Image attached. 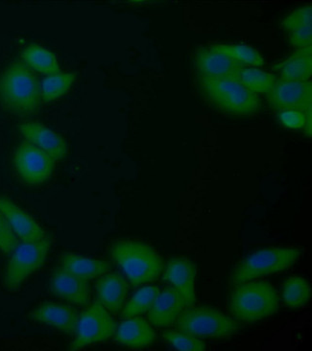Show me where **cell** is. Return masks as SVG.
Here are the masks:
<instances>
[{"label":"cell","instance_id":"obj_1","mask_svg":"<svg viewBox=\"0 0 312 351\" xmlns=\"http://www.w3.org/2000/svg\"><path fill=\"white\" fill-rule=\"evenodd\" d=\"M42 90L37 77L24 62H14L0 74V104L19 117L37 112Z\"/></svg>","mask_w":312,"mask_h":351},{"label":"cell","instance_id":"obj_2","mask_svg":"<svg viewBox=\"0 0 312 351\" xmlns=\"http://www.w3.org/2000/svg\"><path fill=\"white\" fill-rule=\"evenodd\" d=\"M110 254L136 287L157 280L162 274V257L152 247L143 242L124 240L115 243Z\"/></svg>","mask_w":312,"mask_h":351},{"label":"cell","instance_id":"obj_3","mask_svg":"<svg viewBox=\"0 0 312 351\" xmlns=\"http://www.w3.org/2000/svg\"><path fill=\"white\" fill-rule=\"evenodd\" d=\"M278 297L270 283H241L232 292L230 310L237 321L254 323L278 311Z\"/></svg>","mask_w":312,"mask_h":351},{"label":"cell","instance_id":"obj_4","mask_svg":"<svg viewBox=\"0 0 312 351\" xmlns=\"http://www.w3.org/2000/svg\"><path fill=\"white\" fill-rule=\"evenodd\" d=\"M202 95L216 110L230 115H252L261 110L263 103L252 93L232 79L199 81Z\"/></svg>","mask_w":312,"mask_h":351},{"label":"cell","instance_id":"obj_5","mask_svg":"<svg viewBox=\"0 0 312 351\" xmlns=\"http://www.w3.org/2000/svg\"><path fill=\"white\" fill-rule=\"evenodd\" d=\"M301 254L302 251L296 247H270L254 252L232 271V282L239 285L287 270L296 263Z\"/></svg>","mask_w":312,"mask_h":351},{"label":"cell","instance_id":"obj_6","mask_svg":"<svg viewBox=\"0 0 312 351\" xmlns=\"http://www.w3.org/2000/svg\"><path fill=\"white\" fill-rule=\"evenodd\" d=\"M176 321L180 331L199 338L228 339L239 329L235 319L211 307L184 308Z\"/></svg>","mask_w":312,"mask_h":351},{"label":"cell","instance_id":"obj_7","mask_svg":"<svg viewBox=\"0 0 312 351\" xmlns=\"http://www.w3.org/2000/svg\"><path fill=\"white\" fill-rule=\"evenodd\" d=\"M51 244V238L47 235L38 241L19 244L13 252L7 266L4 276L5 286L9 290L19 288L29 276L43 266Z\"/></svg>","mask_w":312,"mask_h":351},{"label":"cell","instance_id":"obj_8","mask_svg":"<svg viewBox=\"0 0 312 351\" xmlns=\"http://www.w3.org/2000/svg\"><path fill=\"white\" fill-rule=\"evenodd\" d=\"M117 326L107 309L96 302L79 317L76 338L71 350H80L91 343L104 342L115 335Z\"/></svg>","mask_w":312,"mask_h":351},{"label":"cell","instance_id":"obj_9","mask_svg":"<svg viewBox=\"0 0 312 351\" xmlns=\"http://www.w3.org/2000/svg\"><path fill=\"white\" fill-rule=\"evenodd\" d=\"M14 163L19 177L28 184H43L55 167V160L48 154L28 141L16 149Z\"/></svg>","mask_w":312,"mask_h":351},{"label":"cell","instance_id":"obj_10","mask_svg":"<svg viewBox=\"0 0 312 351\" xmlns=\"http://www.w3.org/2000/svg\"><path fill=\"white\" fill-rule=\"evenodd\" d=\"M194 66L199 81L220 79L235 80V76L243 69L244 64L211 45L197 50Z\"/></svg>","mask_w":312,"mask_h":351},{"label":"cell","instance_id":"obj_11","mask_svg":"<svg viewBox=\"0 0 312 351\" xmlns=\"http://www.w3.org/2000/svg\"><path fill=\"white\" fill-rule=\"evenodd\" d=\"M266 99L274 110H294L307 112L311 109L312 85L311 81L276 82L272 90L266 93Z\"/></svg>","mask_w":312,"mask_h":351},{"label":"cell","instance_id":"obj_12","mask_svg":"<svg viewBox=\"0 0 312 351\" xmlns=\"http://www.w3.org/2000/svg\"><path fill=\"white\" fill-rule=\"evenodd\" d=\"M184 295L174 287H168L160 293L153 306L149 310L150 323L158 328H167L176 322L178 317L187 308Z\"/></svg>","mask_w":312,"mask_h":351},{"label":"cell","instance_id":"obj_13","mask_svg":"<svg viewBox=\"0 0 312 351\" xmlns=\"http://www.w3.org/2000/svg\"><path fill=\"white\" fill-rule=\"evenodd\" d=\"M195 265L182 257L172 258L168 262L163 274V280L171 283L184 295L187 307L195 305Z\"/></svg>","mask_w":312,"mask_h":351},{"label":"cell","instance_id":"obj_14","mask_svg":"<svg viewBox=\"0 0 312 351\" xmlns=\"http://www.w3.org/2000/svg\"><path fill=\"white\" fill-rule=\"evenodd\" d=\"M19 132L36 147L48 154L55 160H62L67 155V144L61 136L40 123H24Z\"/></svg>","mask_w":312,"mask_h":351},{"label":"cell","instance_id":"obj_15","mask_svg":"<svg viewBox=\"0 0 312 351\" xmlns=\"http://www.w3.org/2000/svg\"><path fill=\"white\" fill-rule=\"evenodd\" d=\"M50 288L53 294L71 304L86 305L90 295L88 280L73 275L64 269H58L53 274Z\"/></svg>","mask_w":312,"mask_h":351},{"label":"cell","instance_id":"obj_16","mask_svg":"<svg viewBox=\"0 0 312 351\" xmlns=\"http://www.w3.org/2000/svg\"><path fill=\"white\" fill-rule=\"evenodd\" d=\"M0 213L3 214L14 234L21 241H38L45 237V230L35 220L5 197H0Z\"/></svg>","mask_w":312,"mask_h":351},{"label":"cell","instance_id":"obj_17","mask_svg":"<svg viewBox=\"0 0 312 351\" xmlns=\"http://www.w3.org/2000/svg\"><path fill=\"white\" fill-rule=\"evenodd\" d=\"M282 27L287 33L290 43L299 50L312 47V8L306 5L294 10L282 21Z\"/></svg>","mask_w":312,"mask_h":351},{"label":"cell","instance_id":"obj_18","mask_svg":"<svg viewBox=\"0 0 312 351\" xmlns=\"http://www.w3.org/2000/svg\"><path fill=\"white\" fill-rule=\"evenodd\" d=\"M33 319L67 334L75 333L79 313L64 304L45 302L31 315Z\"/></svg>","mask_w":312,"mask_h":351},{"label":"cell","instance_id":"obj_19","mask_svg":"<svg viewBox=\"0 0 312 351\" xmlns=\"http://www.w3.org/2000/svg\"><path fill=\"white\" fill-rule=\"evenodd\" d=\"M128 289V283L119 273L105 274L96 282L98 302L112 313L123 307Z\"/></svg>","mask_w":312,"mask_h":351},{"label":"cell","instance_id":"obj_20","mask_svg":"<svg viewBox=\"0 0 312 351\" xmlns=\"http://www.w3.org/2000/svg\"><path fill=\"white\" fill-rule=\"evenodd\" d=\"M115 341L125 347H147L156 339L155 331L150 324L141 318H128L122 322L115 330Z\"/></svg>","mask_w":312,"mask_h":351},{"label":"cell","instance_id":"obj_21","mask_svg":"<svg viewBox=\"0 0 312 351\" xmlns=\"http://www.w3.org/2000/svg\"><path fill=\"white\" fill-rule=\"evenodd\" d=\"M273 69L280 74L283 80L307 82L312 73L311 49L299 50Z\"/></svg>","mask_w":312,"mask_h":351},{"label":"cell","instance_id":"obj_22","mask_svg":"<svg viewBox=\"0 0 312 351\" xmlns=\"http://www.w3.org/2000/svg\"><path fill=\"white\" fill-rule=\"evenodd\" d=\"M61 266L62 269L69 271V273L85 278L86 280L105 275L110 268L109 262L77 256L73 254H62Z\"/></svg>","mask_w":312,"mask_h":351},{"label":"cell","instance_id":"obj_23","mask_svg":"<svg viewBox=\"0 0 312 351\" xmlns=\"http://www.w3.org/2000/svg\"><path fill=\"white\" fill-rule=\"evenodd\" d=\"M23 59L29 69L40 73L47 76L61 73L56 58L40 45H31L26 47L23 52Z\"/></svg>","mask_w":312,"mask_h":351},{"label":"cell","instance_id":"obj_24","mask_svg":"<svg viewBox=\"0 0 312 351\" xmlns=\"http://www.w3.org/2000/svg\"><path fill=\"white\" fill-rule=\"evenodd\" d=\"M311 295V285L300 276L290 278L283 286V300L289 308H301L309 302Z\"/></svg>","mask_w":312,"mask_h":351},{"label":"cell","instance_id":"obj_25","mask_svg":"<svg viewBox=\"0 0 312 351\" xmlns=\"http://www.w3.org/2000/svg\"><path fill=\"white\" fill-rule=\"evenodd\" d=\"M235 81L252 93H268L275 86L277 78L267 72L243 67L235 76Z\"/></svg>","mask_w":312,"mask_h":351},{"label":"cell","instance_id":"obj_26","mask_svg":"<svg viewBox=\"0 0 312 351\" xmlns=\"http://www.w3.org/2000/svg\"><path fill=\"white\" fill-rule=\"evenodd\" d=\"M158 295H160V289L157 286H147L138 291L125 306L122 317L125 319L133 318L149 311Z\"/></svg>","mask_w":312,"mask_h":351},{"label":"cell","instance_id":"obj_27","mask_svg":"<svg viewBox=\"0 0 312 351\" xmlns=\"http://www.w3.org/2000/svg\"><path fill=\"white\" fill-rule=\"evenodd\" d=\"M76 73H58L47 76L40 84L42 99L45 102L56 100L66 95L72 83L75 80Z\"/></svg>","mask_w":312,"mask_h":351},{"label":"cell","instance_id":"obj_28","mask_svg":"<svg viewBox=\"0 0 312 351\" xmlns=\"http://www.w3.org/2000/svg\"><path fill=\"white\" fill-rule=\"evenodd\" d=\"M216 49L230 55L243 64H251L254 66H261L263 64V57L253 47L242 45H213Z\"/></svg>","mask_w":312,"mask_h":351},{"label":"cell","instance_id":"obj_29","mask_svg":"<svg viewBox=\"0 0 312 351\" xmlns=\"http://www.w3.org/2000/svg\"><path fill=\"white\" fill-rule=\"evenodd\" d=\"M163 337L173 348L178 350L184 351H204L206 350L205 343L202 342L200 339L194 336L189 335L184 332H176V331H165Z\"/></svg>","mask_w":312,"mask_h":351},{"label":"cell","instance_id":"obj_30","mask_svg":"<svg viewBox=\"0 0 312 351\" xmlns=\"http://www.w3.org/2000/svg\"><path fill=\"white\" fill-rule=\"evenodd\" d=\"M19 245V238L14 234L3 214L0 213V251L4 254H11Z\"/></svg>","mask_w":312,"mask_h":351},{"label":"cell","instance_id":"obj_31","mask_svg":"<svg viewBox=\"0 0 312 351\" xmlns=\"http://www.w3.org/2000/svg\"><path fill=\"white\" fill-rule=\"evenodd\" d=\"M278 120L287 128H304L307 122V114L304 112L294 110H283L278 112Z\"/></svg>","mask_w":312,"mask_h":351},{"label":"cell","instance_id":"obj_32","mask_svg":"<svg viewBox=\"0 0 312 351\" xmlns=\"http://www.w3.org/2000/svg\"><path fill=\"white\" fill-rule=\"evenodd\" d=\"M307 122L306 125H304V132H306V134L307 136H309L311 138V109L307 110Z\"/></svg>","mask_w":312,"mask_h":351}]
</instances>
